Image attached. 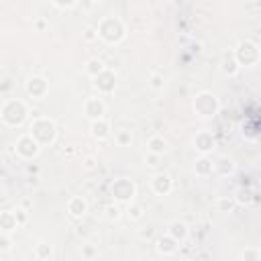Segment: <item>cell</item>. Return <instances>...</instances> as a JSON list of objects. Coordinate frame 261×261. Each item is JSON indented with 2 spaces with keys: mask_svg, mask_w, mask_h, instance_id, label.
I'll return each mask as SVG.
<instances>
[{
  "mask_svg": "<svg viewBox=\"0 0 261 261\" xmlns=\"http://www.w3.org/2000/svg\"><path fill=\"white\" fill-rule=\"evenodd\" d=\"M14 219H16V223H18V227L25 225V223H27V210H25V208L14 210Z\"/></svg>",
  "mask_w": 261,
  "mask_h": 261,
  "instance_id": "4dcf8cb0",
  "label": "cell"
},
{
  "mask_svg": "<svg viewBox=\"0 0 261 261\" xmlns=\"http://www.w3.org/2000/svg\"><path fill=\"white\" fill-rule=\"evenodd\" d=\"M145 161H147L149 165H157V161H159V155H155V153H149V155L145 157Z\"/></svg>",
  "mask_w": 261,
  "mask_h": 261,
  "instance_id": "e575fe53",
  "label": "cell"
},
{
  "mask_svg": "<svg viewBox=\"0 0 261 261\" xmlns=\"http://www.w3.org/2000/svg\"><path fill=\"white\" fill-rule=\"evenodd\" d=\"M82 165H84V169H88V171H92V169H96V165H98V159L94 157V155H88L84 161H82Z\"/></svg>",
  "mask_w": 261,
  "mask_h": 261,
  "instance_id": "f1b7e54d",
  "label": "cell"
},
{
  "mask_svg": "<svg viewBox=\"0 0 261 261\" xmlns=\"http://www.w3.org/2000/svg\"><path fill=\"white\" fill-rule=\"evenodd\" d=\"M47 80L45 78H41V76H35V78H31L29 82H27V92H29V96H33V98H43L47 94Z\"/></svg>",
  "mask_w": 261,
  "mask_h": 261,
  "instance_id": "8fae6325",
  "label": "cell"
},
{
  "mask_svg": "<svg viewBox=\"0 0 261 261\" xmlns=\"http://www.w3.org/2000/svg\"><path fill=\"white\" fill-rule=\"evenodd\" d=\"M151 88H153V90H161V88H163V78H161L159 74L151 76Z\"/></svg>",
  "mask_w": 261,
  "mask_h": 261,
  "instance_id": "f546056e",
  "label": "cell"
},
{
  "mask_svg": "<svg viewBox=\"0 0 261 261\" xmlns=\"http://www.w3.org/2000/svg\"><path fill=\"white\" fill-rule=\"evenodd\" d=\"M194 111L202 119H210L219 113V100H216V96L210 94V92H200L194 100Z\"/></svg>",
  "mask_w": 261,
  "mask_h": 261,
  "instance_id": "277c9868",
  "label": "cell"
},
{
  "mask_svg": "<svg viewBox=\"0 0 261 261\" xmlns=\"http://www.w3.org/2000/svg\"><path fill=\"white\" fill-rule=\"evenodd\" d=\"M76 2H78V0H53V4L57 8H72Z\"/></svg>",
  "mask_w": 261,
  "mask_h": 261,
  "instance_id": "1f68e13d",
  "label": "cell"
},
{
  "mask_svg": "<svg viewBox=\"0 0 261 261\" xmlns=\"http://www.w3.org/2000/svg\"><path fill=\"white\" fill-rule=\"evenodd\" d=\"M121 216V208L117 204H111V206H106V219L108 221H117Z\"/></svg>",
  "mask_w": 261,
  "mask_h": 261,
  "instance_id": "4316f807",
  "label": "cell"
},
{
  "mask_svg": "<svg viewBox=\"0 0 261 261\" xmlns=\"http://www.w3.org/2000/svg\"><path fill=\"white\" fill-rule=\"evenodd\" d=\"M35 257H37V259H51V257H53L51 245H45V243H39V245L35 247Z\"/></svg>",
  "mask_w": 261,
  "mask_h": 261,
  "instance_id": "7402d4cb",
  "label": "cell"
},
{
  "mask_svg": "<svg viewBox=\"0 0 261 261\" xmlns=\"http://www.w3.org/2000/svg\"><path fill=\"white\" fill-rule=\"evenodd\" d=\"M94 86L98 88V92L102 94H111L115 90V86H117V76L113 70H102L98 76H94Z\"/></svg>",
  "mask_w": 261,
  "mask_h": 261,
  "instance_id": "ba28073f",
  "label": "cell"
},
{
  "mask_svg": "<svg viewBox=\"0 0 261 261\" xmlns=\"http://www.w3.org/2000/svg\"><path fill=\"white\" fill-rule=\"evenodd\" d=\"M90 133H92L94 139L106 141L108 137H111V125H108V121H106L104 117H102V119H96V121H92V125H90Z\"/></svg>",
  "mask_w": 261,
  "mask_h": 261,
  "instance_id": "7c38bea8",
  "label": "cell"
},
{
  "mask_svg": "<svg viewBox=\"0 0 261 261\" xmlns=\"http://www.w3.org/2000/svg\"><path fill=\"white\" fill-rule=\"evenodd\" d=\"M233 55H235V59L239 63V68H241V65H253L259 59V47L251 41H241L237 45Z\"/></svg>",
  "mask_w": 261,
  "mask_h": 261,
  "instance_id": "5b68a950",
  "label": "cell"
},
{
  "mask_svg": "<svg viewBox=\"0 0 261 261\" xmlns=\"http://www.w3.org/2000/svg\"><path fill=\"white\" fill-rule=\"evenodd\" d=\"M18 227L16 219H14V212L6 210V212H0V229H2L4 233H10Z\"/></svg>",
  "mask_w": 261,
  "mask_h": 261,
  "instance_id": "d6986e66",
  "label": "cell"
},
{
  "mask_svg": "<svg viewBox=\"0 0 261 261\" xmlns=\"http://www.w3.org/2000/svg\"><path fill=\"white\" fill-rule=\"evenodd\" d=\"M155 247H157V251L161 253V255H173L178 251V247H180V243L173 239L171 235H165V237H159L157 239V243H155Z\"/></svg>",
  "mask_w": 261,
  "mask_h": 261,
  "instance_id": "5bb4252c",
  "label": "cell"
},
{
  "mask_svg": "<svg viewBox=\"0 0 261 261\" xmlns=\"http://www.w3.org/2000/svg\"><path fill=\"white\" fill-rule=\"evenodd\" d=\"M35 27H37V31H45V27H47V23H45V18H39L37 23H35Z\"/></svg>",
  "mask_w": 261,
  "mask_h": 261,
  "instance_id": "d590c367",
  "label": "cell"
},
{
  "mask_svg": "<svg viewBox=\"0 0 261 261\" xmlns=\"http://www.w3.org/2000/svg\"><path fill=\"white\" fill-rule=\"evenodd\" d=\"M245 259H249V257H253V259H259V251H245V255H243Z\"/></svg>",
  "mask_w": 261,
  "mask_h": 261,
  "instance_id": "8d00e7d4",
  "label": "cell"
},
{
  "mask_svg": "<svg viewBox=\"0 0 261 261\" xmlns=\"http://www.w3.org/2000/svg\"><path fill=\"white\" fill-rule=\"evenodd\" d=\"M115 139H117V143H119L121 147H127V145H130V141H133V135H130V130L121 129V130H117Z\"/></svg>",
  "mask_w": 261,
  "mask_h": 261,
  "instance_id": "603a6c76",
  "label": "cell"
},
{
  "mask_svg": "<svg viewBox=\"0 0 261 261\" xmlns=\"http://www.w3.org/2000/svg\"><path fill=\"white\" fill-rule=\"evenodd\" d=\"M194 171L198 173V176H208V173H212V171H214V167H212V161H210L206 155H202L198 161H196V165H194Z\"/></svg>",
  "mask_w": 261,
  "mask_h": 261,
  "instance_id": "ffe728a7",
  "label": "cell"
},
{
  "mask_svg": "<svg viewBox=\"0 0 261 261\" xmlns=\"http://www.w3.org/2000/svg\"><path fill=\"white\" fill-rule=\"evenodd\" d=\"M31 135L35 137V141L45 147V145H53L55 137H57V127L51 119L47 117H39L31 123Z\"/></svg>",
  "mask_w": 261,
  "mask_h": 261,
  "instance_id": "7a4b0ae2",
  "label": "cell"
},
{
  "mask_svg": "<svg viewBox=\"0 0 261 261\" xmlns=\"http://www.w3.org/2000/svg\"><path fill=\"white\" fill-rule=\"evenodd\" d=\"M27 104L23 100H8L4 102L2 111H0V119H2L8 127H20L27 119Z\"/></svg>",
  "mask_w": 261,
  "mask_h": 261,
  "instance_id": "3957f363",
  "label": "cell"
},
{
  "mask_svg": "<svg viewBox=\"0 0 261 261\" xmlns=\"http://www.w3.org/2000/svg\"><path fill=\"white\" fill-rule=\"evenodd\" d=\"M68 212L74 216V219H82V216L88 212V202H86L82 196H74V198H70V202H68Z\"/></svg>",
  "mask_w": 261,
  "mask_h": 261,
  "instance_id": "9a60e30c",
  "label": "cell"
},
{
  "mask_svg": "<svg viewBox=\"0 0 261 261\" xmlns=\"http://www.w3.org/2000/svg\"><path fill=\"white\" fill-rule=\"evenodd\" d=\"M212 167H214L216 171H221L223 176H227V173H231V171H233V161H231V159H227V157H221V159H219V163H212Z\"/></svg>",
  "mask_w": 261,
  "mask_h": 261,
  "instance_id": "cb8c5ba5",
  "label": "cell"
},
{
  "mask_svg": "<svg viewBox=\"0 0 261 261\" xmlns=\"http://www.w3.org/2000/svg\"><path fill=\"white\" fill-rule=\"evenodd\" d=\"M235 206V200L231 198H219L216 200V208H219V212H231Z\"/></svg>",
  "mask_w": 261,
  "mask_h": 261,
  "instance_id": "d4e9b609",
  "label": "cell"
},
{
  "mask_svg": "<svg viewBox=\"0 0 261 261\" xmlns=\"http://www.w3.org/2000/svg\"><path fill=\"white\" fill-rule=\"evenodd\" d=\"M127 212H129V219H130V221H141V219H143V208L137 206V204H130Z\"/></svg>",
  "mask_w": 261,
  "mask_h": 261,
  "instance_id": "484cf974",
  "label": "cell"
},
{
  "mask_svg": "<svg viewBox=\"0 0 261 261\" xmlns=\"http://www.w3.org/2000/svg\"><path fill=\"white\" fill-rule=\"evenodd\" d=\"M96 255H98V251H96L94 245H84V247H82V257L92 259V257H96Z\"/></svg>",
  "mask_w": 261,
  "mask_h": 261,
  "instance_id": "83f0119b",
  "label": "cell"
},
{
  "mask_svg": "<svg viewBox=\"0 0 261 261\" xmlns=\"http://www.w3.org/2000/svg\"><path fill=\"white\" fill-rule=\"evenodd\" d=\"M167 235H171L178 243H180V241H186V237H188V225L182 223V221H173V223H169V227H167Z\"/></svg>",
  "mask_w": 261,
  "mask_h": 261,
  "instance_id": "2e32d148",
  "label": "cell"
},
{
  "mask_svg": "<svg viewBox=\"0 0 261 261\" xmlns=\"http://www.w3.org/2000/svg\"><path fill=\"white\" fill-rule=\"evenodd\" d=\"M111 192H113V198H115V200H119V202H130V200L135 198L137 188H135V184L130 182V180L119 178V180L113 184Z\"/></svg>",
  "mask_w": 261,
  "mask_h": 261,
  "instance_id": "52a82bcc",
  "label": "cell"
},
{
  "mask_svg": "<svg viewBox=\"0 0 261 261\" xmlns=\"http://www.w3.org/2000/svg\"><path fill=\"white\" fill-rule=\"evenodd\" d=\"M194 147L198 149L202 155H208L210 151L214 149V137H212L210 133H206V130H202V133L196 135V139H194Z\"/></svg>",
  "mask_w": 261,
  "mask_h": 261,
  "instance_id": "4fadbf2b",
  "label": "cell"
},
{
  "mask_svg": "<svg viewBox=\"0 0 261 261\" xmlns=\"http://www.w3.org/2000/svg\"><path fill=\"white\" fill-rule=\"evenodd\" d=\"M96 33H98V39H102L104 43H108V45H117V43H121L125 39V35H127L125 25L121 23L119 18H115V16L102 18L98 29H96Z\"/></svg>",
  "mask_w": 261,
  "mask_h": 261,
  "instance_id": "6da1fadb",
  "label": "cell"
},
{
  "mask_svg": "<svg viewBox=\"0 0 261 261\" xmlns=\"http://www.w3.org/2000/svg\"><path fill=\"white\" fill-rule=\"evenodd\" d=\"M147 149H149V153H155V155H163L165 151H167V141L159 135L155 137H151L149 143H147Z\"/></svg>",
  "mask_w": 261,
  "mask_h": 261,
  "instance_id": "e0dca14e",
  "label": "cell"
},
{
  "mask_svg": "<svg viewBox=\"0 0 261 261\" xmlns=\"http://www.w3.org/2000/svg\"><path fill=\"white\" fill-rule=\"evenodd\" d=\"M10 237H6V235H0V251H8L10 249Z\"/></svg>",
  "mask_w": 261,
  "mask_h": 261,
  "instance_id": "d6a6232c",
  "label": "cell"
},
{
  "mask_svg": "<svg viewBox=\"0 0 261 261\" xmlns=\"http://www.w3.org/2000/svg\"><path fill=\"white\" fill-rule=\"evenodd\" d=\"M221 72H223L225 76H235V74L239 72V63H237L235 55H229V53H225V55H223V61H221Z\"/></svg>",
  "mask_w": 261,
  "mask_h": 261,
  "instance_id": "ac0fdd59",
  "label": "cell"
},
{
  "mask_svg": "<svg viewBox=\"0 0 261 261\" xmlns=\"http://www.w3.org/2000/svg\"><path fill=\"white\" fill-rule=\"evenodd\" d=\"M102 70H104V61H102V59H98V57H94V59H90L88 63H86V74H88L90 78L98 76Z\"/></svg>",
  "mask_w": 261,
  "mask_h": 261,
  "instance_id": "44dd1931",
  "label": "cell"
},
{
  "mask_svg": "<svg viewBox=\"0 0 261 261\" xmlns=\"http://www.w3.org/2000/svg\"><path fill=\"white\" fill-rule=\"evenodd\" d=\"M84 113L90 121H96V119H102L104 113H106V106L100 98H88L84 102Z\"/></svg>",
  "mask_w": 261,
  "mask_h": 261,
  "instance_id": "9c48e42d",
  "label": "cell"
},
{
  "mask_svg": "<svg viewBox=\"0 0 261 261\" xmlns=\"http://www.w3.org/2000/svg\"><path fill=\"white\" fill-rule=\"evenodd\" d=\"M84 39H86V41H94V39H98V33H96L94 29H86Z\"/></svg>",
  "mask_w": 261,
  "mask_h": 261,
  "instance_id": "836d02e7",
  "label": "cell"
},
{
  "mask_svg": "<svg viewBox=\"0 0 261 261\" xmlns=\"http://www.w3.org/2000/svg\"><path fill=\"white\" fill-rule=\"evenodd\" d=\"M14 147H16V155L23 157V159H35L41 153V145L35 141V137L31 133L18 137V141H16Z\"/></svg>",
  "mask_w": 261,
  "mask_h": 261,
  "instance_id": "8992f818",
  "label": "cell"
},
{
  "mask_svg": "<svg viewBox=\"0 0 261 261\" xmlns=\"http://www.w3.org/2000/svg\"><path fill=\"white\" fill-rule=\"evenodd\" d=\"M151 188H153V192L157 196H167L173 188V182L167 173H157V176H153V180H151Z\"/></svg>",
  "mask_w": 261,
  "mask_h": 261,
  "instance_id": "30bf717a",
  "label": "cell"
}]
</instances>
